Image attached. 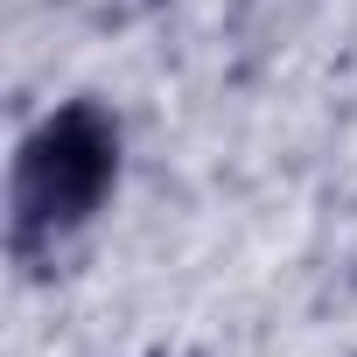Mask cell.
I'll return each mask as SVG.
<instances>
[{
	"label": "cell",
	"instance_id": "1",
	"mask_svg": "<svg viewBox=\"0 0 357 357\" xmlns=\"http://www.w3.org/2000/svg\"><path fill=\"white\" fill-rule=\"evenodd\" d=\"M112 147H105V133L91 126V119H63V126H50L43 140H36V154H29V175H22V218H77V211H91V197H98V183H105V161Z\"/></svg>",
	"mask_w": 357,
	"mask_h": 357
}]
</instances>
